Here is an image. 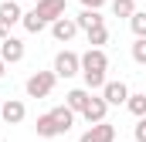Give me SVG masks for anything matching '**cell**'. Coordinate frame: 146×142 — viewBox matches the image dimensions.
Listing matches in <instances>:
<instances>
[{"label": "cell", "mask_w": 146, "mask_h": 142, "mask_svg": "<svg viewBox=\"0 0 146 142\" xmlns=\"http://www.w3.org/2000/svg\"><path fill=\"white\" fill-rule=\"evenodd\" d=\"M106 71H109V54L102 47H88L82 54V78H85V88L88 91H102Z\"/></svg>", "instance_id": "1"}, {"label": "cell", "mask_w": 146, "mask_h": 142, "mask_svg": "<svg viewBox=\"0 0 146 142\" xmlns=\"http://www.w3.org/2000/svg\"><path fill=\"white\" fill-rule=\"evenodd\" d=\"M54 81H58L54 68L51 71H34V74L24 81V91H27V98H48V95L54 91Z\"/></svg>", "instance_id": "2"}, {"label": "cell", "mask_w": 146, "mask_h": 142, "mask_svg": "<svg viewBox=\"0 0 146 142\" xmlns=\"http://www.w3.org/2000/svg\"><path fill=\"white\" fill-rule=\"evenodd\" d=\"M54 74H58V78H75V74H82V54H75V51H58V54H54Z\"/></svg>", "instance_id": "3"}, {"label": "cell", "mask_w": 146, "mask_h": 142, "mask_svg": "<svg viewBox=\"0 0 146 142\" xmlns=\"http://www.w3.org/2000/svg\"><path fill=\"white\" fill-rule=\"evenodd\" d=\"M24 54H27V47H24V41L21 37H3L0 41V58L7 61V64H17V61H24Z\"/></svg>", "instance_id": "4"}, {"label": "cell", "mask_w": 146, "mask_h": 142, "mask_svg": "<svg viewBox=\"0 0 146 142\" xmlns=\"http://www.w3.org/2000/svg\"><path fill=\"white\" fill-rule=\"evenodd\" d=\"M0 118L7 122V125H21L24 118H27V108L21 98H7V102H0Z\"/></svg>", "instance_id": "5"}, {"label": "cell", "mask_w": 146, "mask_h": 142, "mask_svg": "<svg viewBox=\"0 0 146 142\" xmlns=\"http://www.w3.org/2000/svg\"><path fill=\"white\" fill-rule=\"evenodd\" d=\"M78 34V24H75V17H58V20H51V37L58 41V44H68L72 37Z\"/></svg>", "instance_id": "6"}, {"label": "cell", "mask_w": 146, "mask_h": 142, "mask_svg": "<svg viewBox=\"0 0 146 142\" xmlns=\"http://www.w3.org/2000/svg\"><path fill=\"white\" fill-rule=\"evenodd\" d=\"M78 142H115V125L112 122H95V125H88V132L82 135Z\"/></svg>", "instance_id": "7"}, {"label": "cell", "mask_w": 146, "mask_h": 142, "mask_svg": "<svg viewBox=\"0 0 146 142\" xmlns=\"http://www.w3.org/2000/svg\"><path fill=\"white\" fill-rule=\"evenodd\" d=\"M106 112H109V102H106V98H102V91H99V95H92V98H88V105L82 108V118H85L88 125H95V122H102V118H106Z\"/></svg>", "instance_id": "8"}, {"label": "cell", "mask_w": 146, "mask_h": 142, "mask_svg": "<svg viewBox=\"0 0 146 142\" xmlns=\"http://www.w3.org/2000/svg\"><path fill=\"white\" fill-rule=\"evenodd\" d=\"M65 7H68V0H37V3H34V10L48 20V27H51V20L65 17Z\"/></svg>", "instance_id": "9"}, {"label": "cell", "mask_w": 146, "mask_h": 142, "mask_svg": "<svg viewBox=\"0 0 146 142\" xmlns=\"http://www.w3.org/2000/svg\"><path fill=\"white\" fill-rule=\"evenodd\" d=\"M102 98H106L109 105H126L129 85H126V81H106V85H102Z\"/></svg>", "instance_id": "10"}, {"label": "cell", "mask_w": 146, "mask_h": 142, "mask_svg": "<svg viewBox=\"0 0 146 142\" xmlns=\"http://www.w3.org/2000/svg\"><path fill=\"white\" fill-rule=\"evenodd\" d=\"M51 115H54L58 132H61V135H68V132H72V125H75V115H78V112H72L68 105H58V108H51Z\"/></svg>", "instance_id": "11"}, {"label": "cell", "mask_w": 146, "mask_h": 142, "mask_svg": "<svg viewBox=\"0 0 146 142\" xmlns=\"http://www.w3.org/2000/svg\"><path fill=\"white\" fill-rule=\"evenodd\" d=\"M21 17H24V10H21V3H17V0H0V20H3L7 27L21 24Z\"/></svg>", "instance_id": "12"}, {"label": "cell", "mask_w": 146, "mask_h": 142, "mask_svg": "<svg viewBox=\"0 0 146 142\" xmlns=\"http://www.w3.org/2000/svg\"><path fill=\"white\" fill-rule=\"evenodd\" d=\"M75 24H78V31H92V27H99V24H106V17L95 10V7H85L78 17H75Z\"/></svg>", "instance_id": "13"}, {"label": "cell", "mask_w": 146, "mask_h": 142, "mask_svg": "<svg viewBox=\"0 0 146 142\" xmlns=\"http://www.w3.org/2000/svg\"><path fill=\"white\" fill-rule=\"evenodd\" d=\"M88 98H92V91H88V88H72V91L65 95V105L72 108V112H78V115H82V108L88 105Z\"/></svg>", "instance_id": "14"}, {"label": "cell", "mask_w": 146, "mask_h": 142, "mask_svg": "<svg viewBox=\"0 0 146 142\" xmlns=\"http://www.w3.org/2000/svg\"><path fill=\"white\" fill-rule=\"evenodd\" d=\"M37 135H41V139H58V135H61V132H58V125H54V115H51V112H44V115H37Z\"/></svg>", "instance_id": "15"}, {"label": "cell", "mask_w": 146, "mask_h": 142, "mask_svg": "<svg viewBox=\"0 0 146 142\" xmlns=\"http://www.w3.org/2000/svg\"><path fill=\"white\" fill-rule=\"evenodd\" d=\"M21 24H24V31H27V34H41V31L48 27V20H44V17H41L37 10H24Z\"/></svg>", "instance_id": "16"}, {"label": "cell", "mask_w": 146, "mask_h": 142, "mask_svg": "<svg viewBox=\"0 0 146 142\" xmlns=\"http://www.w3.org/2000/svg\"><path fill=\"white\" fill-rule=\"evenodd\" d=\"M126 108H129L136 118H139V115H146V95H143V91H136V95L129 91V98H126Z\"/></svg>", "instance_id": "17"}, {"label": "cell", "mask_w": 146, "mask_h": 142, "mask_svg": "<svg viewBox=\"0 0 146 142\" xmlns=\"http://www.w3.org/2000/svg\"><path fill=\"white\" fill-rule=\"evenodd\" d=\"M85 34H88V44H92V47H102V44L109 41V27L99 24V27H92V31H85Z\"/></svg>", "instance_id": "18"}, {"label": "cell", "mask_w": 146, "mask_h": 142, "mask_svg": "<svg viewBox=\"0 0 146 142\" xmlns=\"http://www.w3.org/2000/svg\"><path fill=\"white\" fill-rule=\"evenodd\" d=\"M112 14L115 17H133L136 14V0H112Z\"/></svg>", "instance_id": "19"}, {"label": "cell", "mask_w": 146, "mask_h": 142, "mask_svg": "<svg viewBox=\"0 0 146 142\" xmlns=\"http://www.w3.org/2000/svg\"><path fill=\"white\" fill-rule=\"evenodd\" d=\"M129 27H133L136 37H146V14H143V10H136V14L129 17Z\"/></svg>", "instance_id": "20"}, {"label": "cell", "mask_w": 146, "mask_h": 142, "mask_svg": "<svg viewBox=\"0 0 146 142\" xmlns=\"http://www.w3.org/2000/svg\"><path fill=\"white\" fill-rule=\"evenodd\" d=\"M133 61L146 68V37H136L133 41Z\"/></svg>", "instance_id": "21"}, {"label": "cell", "mask_w": 146, "mask_h": 142, "mask_svg": "<svg viewBox=\"0 0 146 142\" xmlns=\"http://www.w3.org/2000/svg\"><path fill=\"white\" fill-rule=\"evenodd\" d=\"M133 135H136V142H146V115H139V118H136V125H133Z\"/></svg>", "instance_id": "22"}, {"label": "cell", "mask_w": 146, "mask_h": 142, "mask_svg": "<svg viewBox=\"0 0 146 142\" xmlns=\"http://www.w3.org/2000/svg\"><path fill=\"white\" fill-rule=\"evenodd\" d=\"M102 3L106 0H82V7H95V10H102Z\"/></svg>", "instance_id": "23"}, {"label": "cell", "mask_w": 146, "mask_h": 142, "mask_svg": "<svg viewBox=\"0 0 146 142\" xmlns=\"http://www.w3.org/2000/svg\"><path fill=\"white\" fill-rule=\"evenodd\" d=\"M10 34V27H7V24H3V20H0V41H3V37Z\"/></svg>", "instance_id": "24"}, {"label": "cell", "mask_w": 146, "mask_h": 142, "mask_svg": "<svg viewBox=\"0 0 146 142\" xmlns=\"http://www.w3.org/2000/svg\"><path fill=\"white\" fill-rule=\"evenodd\" d=\"M3 71H7V61H3V58H0V78H3Z\"/></svg>", "instance_id": "25"}]
</instances>
